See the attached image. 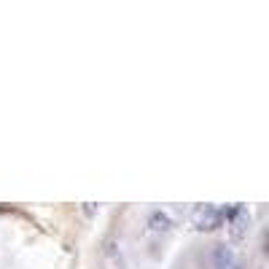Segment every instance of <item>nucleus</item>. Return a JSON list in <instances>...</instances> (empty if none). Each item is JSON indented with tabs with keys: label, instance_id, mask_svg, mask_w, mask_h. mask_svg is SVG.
Masks as SVG:
<instances>
[{
	"label": "nucleus",
	"instance_id": "obj_1",
	"mask_svg": "<svg viewBox=\"0 0 269 269\" xmlns=\"http://www.w3.org/2000/svg\"><path fill=\"white\" fill-rule=\"evenodd\" d=\"M226 218H229V210H218V207H213V205H202L194 213V223H197L199 229H216V226H221Z\"/></svg>",
	"mask_w": 269,
	"mask_h": 269
},
{
	"label": "nucleus",
	"instance_id": "obj_2",
	"mask_svg": "<svg viewBox=\"0 0 269 269\" xmlns=\"http://www.w3.org/2000/svg\"><path fill=\"white\" fill-rule=\"evenodd\" d=\"M226 223L232 226V237H234V240H240L242 232H245V226H248V213H245V207H240V205L229 207Z\"/></svg>",
	"mask_w": 269,
	"mask_h": 269
},
{
	"label": "nucleus",
	"instance_id": "obj_3",
	"mask_svg": "<svg viewBox=\"0 0 269 269\" xmlns=\"http://www.w3.org/2000/svg\"><path fill=\"white\" fill-rule=\"evenodd\" d=\"M213 261H216V269H237L234 256L226 251V248H218V251L213 253Z\"/></svg>",
	"mask_w": 269,
	"mask_h": 269
},
{
	"label": "nucleus",
	"instance_id": "obj_4",
	"mask_svg": "<svg viewBox=\"0 0 269 269\" xmlns=\"http://www.w3.org/2000/svg\"><path fill=\"white\" fill-rule=\"evenodd\" d=\"M148 226H151V232H170V218L164 216V213H153Z\"/></svg>",
	"mask_w": 269,
	"mask_h": 269
}]
</instances>
